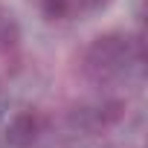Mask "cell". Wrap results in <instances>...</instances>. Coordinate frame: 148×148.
<instances>
[{"label":"cell","mask_w":148,"mask_h":148,"mask_svg":"<svg viewBox=\"0 0 148 148\" xmlns=\"http://www.w3.org/2000/svg\"><path fill=\"white\" fill-rule=\"evenodd\" d=\"M142 64V41L125 32H105L90 41L82 58L84 76L96 84H110L125 79L131 67Z\"/></svg>","instance_id":"obj_1"},{"label":"cell","mask_w":148,"mask_h":148,"mask_svg":"<svg viewBox=\"0 0 148 148\" xmlns=\"http://www.w3.org/2000/svg\"><path fill=\"white\" fill-rule=\"evenodd\" d=\"M41 131H44V119L38 110H18L6 122L3 139L9 148H32L41 139Z\"/></svg>","instance_id":"obj_2"},{"label":"cell","mask_w":148,"mask_h":148,"mask_svg":"<svg viewBox=\"0 0 148 148\" xmlns=\"http://www.w3.org/2000/svg\"><path fill=\"white\" fill-rule=\"evenodd\" d=\"M18 44H21V21L6 3H0V55L12 52Z\"/></svg>","instance_id":"obj_3"},{"label":"cell","mask_w":148,"mask_h":148,"mask_svg":"<svg viewBox=\"0 0 148 148\" xmlns=\"http://www.w3.org/2000/svg\"><path fill=\"white\" fill-rule=\"evenodd\" d=\"M38 6L49 21H67L70 15H76V0H38Z\"/></svg>","instance_id":"obj_4"}]
</instances>
